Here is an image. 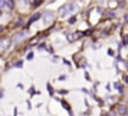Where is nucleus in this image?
I'll list each match as a JSON object with an SVG mask.
<instances>
[{
    "label": "nucleus",
    "instance_id": "nucleus-1",
    "mask_svg": "<svg viewBox=\"0 0 128 116\" xmlns=\"http://www.w3.org/2000/svg\"><path fill=\"white\" fill-rule=\"evenodd\" d=\"M76 9H77V5H76V3H68V5H65V6L60 8V15L65 17L68 12H74Z\"/></svg>",
    "mask_w": 128,
    "mask_h": 116
},
{
    "label": "nucleus",
    "instance_id": "nucleus-2",
    "mask_svg": "<svg viewBox=\"0 0 128 116\" xmlns=\"http://www.w3.org/2000/svg\"><path fill=\"white\" fill-rule=\"evenodd\" d=\"M80 36H82L80 33H76V35H72V33H68V39H70V41H76V39H78Z\"/></svg>",
    "mask_w": 128,
    "mask_h": 116
},
{
    "label": "nucleus",
    "instance_id": "nucleus-3",
    "mask_svg": "<svg viewBox=\"0 0 128 116\" xmlns=\"http://www.w3.org/2000/svg\"><path fill=\"white\" fill-rule=\"evenodd\" d=\"M44 17H45V20H44V23H45V24L51 23V20H53V15H51V14H45Z\"/></svg>",
    "mask_w": 128,
    "mask_h": 116
},
{
    "label": "nucleus",
    "instance_id": "nucleus-4",
    "mask_svg": "<svg viewBox=\"0 0 128 116\" xmlns=\"http://www.w3.org/2000/svg\"><path fill=\"white\" fill-rule=\"evenodd\" d=\"M39 17H41V15H39V14H35V15H33V17H32V18H30V20H29V23H27V24H26V26H30V24H32V23H33V21H36V20H38V18H39Z\"/></svg>",
    "mask_w": 128,
    "mask_h": 116
},
{
    "label": "nucleus",
    "instance_id": "nucleus-5",
    "mask_svg": "<svg viewBox=\"0 0 128 116\" xmlns=\"http://www.w3.org/2000/svg\"><path fill=\"white\" fill-rule=\"evenodd\" d=\"M125 112H126V107H125V106H119V107H118V113H119V114H124Z\"/></svg>",
    "mask_w": 128,
    "mask_h": 116
},
{
    "label": "nucleus",
    "instance_id": "nucleus-6",
    "mask_svg": "<svg viewBox=\"0 0 128 116\" xmlns=\"http://www.w3.org/2000/svg\"><path fill=\"white\" fill-rule=\"evenodd\" d=\"M2 6H6V8H12L14 3L12 2H8V0H5V2H2Z\"/></svg>",
    "mask_w": 128,
    "mask_h": 116
},
{
    "label": "nucleus",
    "instance_id": "nucleus-7",
    "mask_svg": "<svg viewBox=\"0 0 128 116\" xmlns=\"http://www.w3.org/2000/svg\"><path fill=\"white\" fill-rule=\"evenodd\" d=\"M76 21H77V18H76V17H71V18L68 20V23H70V24H74Z\"/></svg>",
    "mask_w": 128,
    "mask_h": 116
},
{
    "label": "nucleus",
    "instance_id": "nucleus-8",
    "mask_svg": "<svg viewBox=\"0 0 128 116\" xmlns=\"http://www.w3.org/2000/svg\"><path fill=\"white\" fill-rule=\"evenodd\" d=\"M62 106H63V107H65L66 110H70V106H68V102H65V101H62Z\"/></svg>",
    "mask_w": 128,
    "mask_h": 116
},
{
    "label": "nucleus",
    "instance_id": "nucleus-9",
    "mask_svg": "<svg viewBox=\"0 0 128 116\" xmlns=\"http://www.w3.org/2000/svg\"><path fill=\"white\" fill-rule=\"evenodd\" d=\"M27 59H29V60H32V59H33V54H32V53H29V54H27Z\"/></svg>",
    "mask_w": 128,
    "mask_h": 116
},
{
    "label": "nucleus",
    "instance_id": "nucleus-10",
    "mask_svg": "<svg viewBox=\"0 0 128 116\" xmlns=\"http://www.w3.org/2000/svg\"><path fill=\"white\" fill-rule=\"evenodd\" d=\"M47 88H48V90H50V94H53V88H51V84H47Z\"/></svg>",
    "mask_w": 128,
    "mask_h": 116
},
{
    "label": "nucleus",
    "instance_id": "nucleus-11",
    "mask_svg": "<svg viewBox=\"0 0 128 116\" xmlns=\"http://www.w3.org/2000/svg\"><path fill=\"white\" fill-rule=\"evenodd\" d=\"M124 42H125V44H128V36H125V38H124Z\"/></svg>",
    "mask_w": 128,
    "mask_h": 116
},
{
    "label": "nucleus",
    "instance_id": "nucleus-12",
    "mask_svg": "<svg viewBox=\"0 0 128 116\" xmlns=\"http://www.w3.org/2000/svg\"><path fill=\"white\" fill-rule=\"evenodd\" d=\"M125 82H126V83H128V76H125Z\"/></svg>",
    "mask_w": 128,
    "mask_h": 116
},
{
    "label": "nucleus",
    "instance_id": "nucleus-13",
    "mask_svg": "<svg viewBox=\"0 0 128 116\" xmlns=\"http://www.w3.org/2000/svg\"><path fill=\"white\" fill-rule=\"evenodd\" d=\"M125 21H126V23H128V15H125Z\"/></svg>",
    "mask_w": 128,
    "mask_h": 116
},
{
    "label": "nucleus",
    "instance_id": "nucleus-14",
    "mask_svg": "<svg viewBox=\"0 0 128 116\" xmlns=\"http://www.w3.org/2000/svg\"><path fill=\"white\" fill-rule=\"evenodd\" d=\"M2 30H3V27H2V26H0V32H2Z\"/></svg>",
    "mask_w": 128,
    "mask_h": 116
}]
</instances>
